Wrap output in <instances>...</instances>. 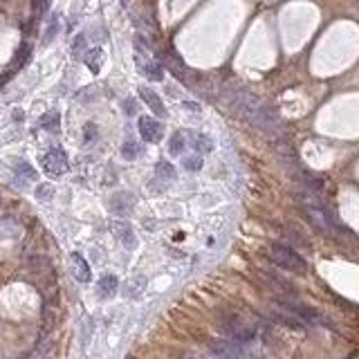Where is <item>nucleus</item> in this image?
Segmentation results:
<instances>
[{
	"mask_svg": "<svg viewBox=\"0 0 359 359\" xmlns=\"http://www.w3.org/2000/svg\"><path fill=\"white\" fill-rule=\"evenodd\" d=\"M220 97L229 108H233L245 122H249L254 128L261 133L269 135V137H278L283 133V124H281L276 110L261 101L256 95L241 86H231V83H222L220 86Z\"/></svg>",
	"mask_w": 359,
	"mask_h": 359,
	"instance_id": "obj_1",
	"label": "nucleus"
},
{
	"mask_svg": "<svg viewBox=\"0 0 359 359\" xmlns=\"http://www.w3.org/2000/svg\"><path fill=\"white\" fill-rule=\"evenodd\" d=\"M216 326L227 339L236 343H249L256 337V326L249 324L245 316L236 310H220L216 314Z\"/></svg>",
	"mask_w": 359,
	"mask_h": 359,
	"instance_id": "obj_2",
	"label": "nucleus"
},
{
	"mask_svg": "<svg viewBox=\"0 0 359 359\" xmlns=\"http://www.w3.org/2000/svg\"><path fill=\"white\" fill-rule=\"evenodd\" d=\"M265 254H267L269 263H274L281 269H288V272H292V274H305V269H308L305 258L301 256L296 249L283 245V243H272V245H267V252Z\"/></svg>",
	"mask_w": 359,
	"mask_h": 359,
	"instance_id": "obj_3",
	"label": "nucleus"
},
{
	"mask_svg": "<svg viewBox=\"0 0 359 359\" xmlns=\"http://www.w3.org/2000/svg\"><path fill=\"white\" fill-rule=\"evenodd\" d=\"M258 276H261L265 288L272 290L276 299H296V288H294L292 283H290L288 278L281 276V274L272 272V269H263Z\"/></svg>",
	"mask_w": 359,
	"mask_h": 359,
	"instance_id": "obj_4",
	"label": "nucleus"
},
{
	"mask_svg": "<svg viewBox=\"0 0 359 359\" xmlns=\"http://www.w3.org/2000/svg\"><path fill=\"white\" fill-rule=\"evenodd\" d=\"M209 352L216 359H249L245 346L227 339V337L225 339H211L209 341Z\"/></svg>",
	"mask_w": 359,
	"mask_h": 359,
	"instance_id": "obj_5",
	"label": "nucleus"
},
{
	"mask_svg": "<svg viewBox=\"0 0 359 359\" xmlns=\"http://www.w3.org/2000/svg\"><path fill=\"white\" fill-rule=\"evenodd\" d=\"M41 166H43V171L50 178H61L67 171V155L61 148H50L41 157Z\"/></svg>",
	"mask_w": 359,
	"mask_h": 359,
	"instance_id": "obj_6",
	"label": "nucleus"
},
{
	"mask_svg": "<svg viewBox=\"0 0 359 359\" xmlns=\"http://www.w3.org/2000/svg\"><path fill=\"white\" fill-rule=\"evenodd\" d=\"M159 63H162L164 67H169V70L173 72L175 79H180L182 83H184V86L189 83L191 74H193V70H189V67L184 65V61L180 59L175 50H164L162 54H159Z\"/></svg>",
	"mask_w": 359,
	"mask_h": 359,
	"instance_id": "obj_7",
	"label": "nucleus"
},
{
	"mask_svg": "<svg viewBox=\"0 0 359 359\" xmlns=\"http://www.w3.org/2000/svg\"><path fill=\"white\" fill-rule=\"evenodd\" d=\"M137 128H139V135H142L144 142H150V144L159 142L164 135V126L153 117H139Z\"/></svg>",
	"mask_w": 359,
	"mask_h": 359,
	"instance_id": "obj_8",
	"label": "nucleus"
},
{
	"mask_svg": "<svg viewBox=\"0 0 359 359\" xmlns=\"http://www.w3.org/2000/svg\"><path fill=\"white\" fill-rule=\"evenodd\" d=\"M139 97L144 99V103L153 110L157 117H166V108H164V103H162V99H159V95L155 90H150V88L146 86H142L139 88Z\"/></svg>",
	"mask_w": 359,
	"mask_h": 359,
	"instance_id": "obj_9",
	"label": "nucleus"
},
{
	"mask_svg": "<svg viewBox=\"0 0 359 359\" xmlns=\"http://www.w3.org/2000/svg\"><path fill=\"white\" fill-rule=\"evenodd\" d=\"M70 261H72V274H74V278L79 281V283H88V281H90V276H92L88 261L81 256V254H76V252L70 256Z\"/></svg>",
	"mask_w": 359,
	"mask_h": 359,
	"instance_id": "obj_10",
	"label": "nucleus"
},
{
	"mask_svg": "<svg viewBox=\"0 0 359 359\" xmlns=\"http://www.w3.org/2000/svg\"><path fill=\"white\" fill-rule=\"evenodd\" d=\"M112 231H114V236H117L128 249L135 247V233H133V229H131V225H128V222H114Z\"/></svg>",
	"mask_w": 359,
	"mask_h": 359,
	"instance_id": "obj_11",
	"label": "nucleus"
},
{
	"mask_svg": "<svg viewBox=\"0 0 359 359\" xmlns=\"http://www.w3.org/2000/svg\"><path fill=\"white\" fill-rule=\"evenodd\" d=\"M189 135V146L191 148H195V150H200V153H209V150H213V142L207 135H202V133H186Z\"/></svg>",
	"mask_w": 359,
	"mask_h": 359,
	"instance_id": "obj_12",
	"label": "nucleus"
},
{
	"mask_svg": "<svg viewBox=\"0 0 359 359\" xmlns=\"http://www.w3.org/2000/svg\"><path fill=\"white\" fill-rule=\"evenodd\" d=\"M186 146H189V135H186L184 131H178L169 142V153L171 155H182L186 150Z\"/></svg>",
	"mask_w": 359,
	"mask_h": 359,
	"instance_id": "obj_13",
	"label": "nucleus"
},
{
	"mask_svg": "<svg viewBox=\"0 0 359 359\" xmlns=\"http://www.w3.org/2000/svg\"><path fill=\"white\" fill-rule=\"evenodd\" d=\"M119 288V281L114 274H106V276H101V281H99V294L103 296V299H110V296L117 292Z\"/></svg>",
	"mask_w": 359,
	"mask_h": 359,
	"instance_id": "obj_14",
	"label": "nucleus"
},
{
	"mask_svg": "<svg viewBox=\"0 0 359 359\" xmlns=\"http://www.w3.org/2000/svg\"><path fill=\"white\" fill-rule=\"evenodd\" d=\"M59 126H61V114L56 110H50L41 117V128H45L48 133H59Z\"/></svg>",
	"mask_w": 359,
	"mask_h": 359,
	"instance_id": "obj_15",
	"label": "nucleus"
},
{
	"mask_svg": "<svg viewBox=\"0 0 359 359\" xmlns=\"http://www.w3.org/2000/svg\"><path fill=\"white\" fill-rule=\"evenodd\" d=\"M83 61H86V65L90 67L92 72H99V65H101V61H103V52L99 50V48H92V50H88L86 52V56H83Z\"/></svg>",
	"mask_w": 359,
	"mask_h": 359,
	"instance_id": "obj_16",
	"label": "nucleus"
},
{
	"mask_svg": "<svg viewBox=\"0 0 359 359\" xmlns=\"http://www.w3.org/2000/svg\"><path fill=\"white\" fill-rule=\"evenodd\" d=\"M155 178L164 180V182H173L175 180V169L169 162H159L157 166H155Z\"/></svg>",
	"mask_w": 359,
	"mask_h": 359,
	"instance_id": "obj_17",
	"label": "nucleus"
},
{
	"mask_svg": "<svg viewBox=\"0 0 359 359\" xmlns=\"http://www.w3.org/2000/svg\"><path fill=\"white\" fill-rule=\"evenodd\" d=\"M29 54H32V45H29V43H20V48H18V52H16V59H14V65H16V67H23L25 63H27Z\"/></svg>",
	"mask_w": 359,
	"mask_h": 359,
	"instance_id": "obj_18",
	"label": "nucleus"
},
{
	"mask_svg": "<svg viewBox=\"0 0 359 359\" xmlns=\"http://www.w3.org/2000/svg\"><path fill=\"white\" fill-rule=\"evenodd\" d=\"M72 54H74V59H83L86 56V36L79 34L74 38V43H72Z\"/></svg>",
	"mask_w": 359,
	"mask_h": 359,
	"instance_id": "obj_19",
	"label": "nucleus"
},
{
	"mask_svg": "<svg viewBox=\"0 0 359 359\" xmlns=\"http://www.w3.org/2000/svg\"><path fill=\"white\" fill-rule=\"evenodd\" d=\"M139 153H142V146H139V144H135V142H126L122 146V155L126 159H135Z\"/></svg>",
	"mask_w": 359,
	"mask_h": 359,
	"instance_id": "obj_20",
	"label": "nucleus"
},
{
	"mask_svg": "<svg viewBox=\"0 0 359 359\" xmlns=\"http://www.w3.org/2000/svg\"><path fill=\"white\" fill-rule=\"evenodd\" d=\"M16 173H18L23 180H29V182L36 180V171H34L27 162H18V164H16Z\"/></svg>",
	"mask_w": 359,
	"mask_h": 359,
	"instance_id": "obj_21",
	"label": "nucleus"
},
{
	"mask_svg": "<svg viewBox=\"0 0 359 359\" xmlns=\"http://www.w3.org/2000/svg\"><path fill=\"white\" fill-rule=\"evenodd\" d=\"M182 164H184L186 171H200L202 169V157L200 155H184Z\"/></svg>",
	"mask_w": 359,
	"mask_h": 359,
	"instance_id": "obj_22",
	"label": "nucleus"
},
{
	"mask_svg": "<svg viewBox=\"0 0 359 359\" xmlns=\"http://www.w3.org/2000/svg\"><path fill=\"white\" fill-rule=\"evenodd\" d=\"M52 0H34V20H41L43 14L50 9Z\"/></svg>",
	"mask_w": 359,
	"mask_h": 359,
	"instance_id": "obj_23",
	"label": "nucleus"
},
{
	"mask_svg": "<svg viewBox=\"0 0 359 359\" xmlns=\"http://www.w3.org/2000/svg\"><path fill=\"white\" fill-rule=\"evenodd\" d=\"M52 195H54V186L52 184H38L36 186V197H38V200H50Z\"/></svg>",
	"mask_w": 359,
	"mask_h": 359,
	"instance_id": "obj_24",
	"label": "nucleus"
},
{
	"mask_svg": "<svg viewBox=\"0 0 359 359\" xmlns=\"http://www.w3.org/2000/svg\"><path fill=\"white\" fill-rule=\"evenodd\" d=\"M97 139V126L95 124H86L83 128V144H92Z\"/></svg>",
	"mask_w": 359,
	"mask_h": 359,
	"instance_id": "obj_25",
	"label": "nucleus"
},
{
	"mask_svg": "<svg viewBox=\"0 0 359 359\" xmlns=\"http://www.w3.org/2000/svg\"><path fill=\"white\" fill-rule=\"evenodd\" d=\"M56 32H59V20H56V18H52L50 29H48V34H45V41H43V43H50V41L56 36Z\"/></svg>",
	"mask_w": 359,
	"mask_h": 359,
	"instance_id": "obj_26",
	"label": "nucleus"
},
{
	"mask_svg": "<svg viewBox=\"0 0 359 359\" xmlns=\"http://www.w3.org/2000/svg\"><path fill=\"white\" fill-rule=\"evenodd\" d=\"M180 359H207L205 355H200V352H193V350H186V352H182Z\"/></svg>",
	"mask_w": 359,
	"mask_h": 359,
	"instance_id": "obj_27",
	"label": "nucleus"
},
{
	"mask_svg": "<svg viewBox=\"0 0 359 359\" xmlns=\"http://www.w3.org/2000/svg\"><path fill=\"white\" fill-rule=\"evenodd\" d=\"M184 108H186V110H193V112H200V106H197V103H193V101H184Z\"/></svg>",
	"mask_w": 359,
	"mask_h": 359,
	"instance_id": "obj_28",
	"label": "nucleus"
},
{
	"mask_svg": "<svg viewBox=\"0 0 359 359\" xmlns=\"http://www.w3.org/2000/svg\"><path fill=\"white\" fill-rule=\"evenodd\" d=\"M126 112H128V114H133V112H135V103H133V99H128V101H126Z\"/></svg>",
	"mask_w": 359,
	"mask_h": 359,
	"instance_id": "obj_29",
	"label": "nucleus"
},
{
	"mask_svg": "<svg viewBox=\"0 0 359 359\" xmlns=\"http://www.w3.org/2000/svg\"><path fill=\"white\" fill-rule=\"evenodd\" d=\"M122 5H124V7H126V5H128V0H122Z\"/></svg>",
	"mask_w": 359,
	"mask_h": 359,
	"instance_id": "obj_30",
	"label": "nucleus"
}]
</instances>
